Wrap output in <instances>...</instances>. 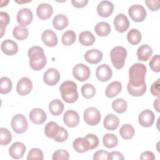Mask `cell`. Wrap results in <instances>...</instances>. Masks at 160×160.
<instances>
[{"label": "cell", "instance_id": "obj_1", "mask_svg": "<svg viewBox=\"0 0 160 160\" xmlns=\"http://www.w3.org/2000/svg\"><path fill=\"white\" fill-rule=\"evenodd\" d=\"M28 54L29 58V65L33 70L40 71L45 66L46 58L41 47L38 46L31 47Z\"/></svg>", "mask_w": 160, "mask_h": 160}, {"label": "cell", "instance_id": "obj_31", "mask_svg": "<svg viewBox=\"0 0 160 160\" xmlns=\"http://www.w3.org/2000/svg\"><path fill=\"white\" fill-rule=\"evenodd\" d=\"M59 129V126L56 122L50 121L46 125L44 128V132L48 138L54 139L58 132Z\"/></svg>", "mask_w": 160, "mask_h": 160}, {"label": "cell", "instance_id": "obj_45", "mask_svg": "<svg viewBox=\"0 0 160 160\" xmlns=\"http://www.w3.org/2000/svg\"><path fill=\"white\" fill-rule=\"evenodd\" d=\"M149 67L154 72H159L160 71V56L159 54L154 56L151 59L149 63Z\"/></svg>", "mask_w": 160, "mask_h": 160}, {"label": "cell", "instance_id": "obj_7", "mask_svg": "<svg viewBox=\"0 0 160 160\" xmlns=\"http://www.w3.org/2000/svg\"><path fill=\"white\" fill-rule=\"evenodd\" d=\"M128 14L131 18L137 22L143 21L146 17V9L140 4L131 6L128 9Z\"/></svg>", "mask_w": 160, "mask_h": 160}, {"label": "cell", "instance_id": "obj_9", "mask_svg": "<svg viewBox=\"0 0 160 160\" xmlns=\"http://www.w3.org/2000/svg\"><path fill=\"white\" fill-rule=\"evenodd\" d=\"M33 14L29 8H22L17 14L16 19L20 26H26L29 25L32 21Z\"/></svg>", "mask_w": 160, "mask_h": 160}, {"label": "cell", "instance_id": "obj_19", "mask_svg": "<svg viewBox=\"0 0 160 160\" xmlns=\"http://www.w3.org/2000/svg\"><path fill=\"white\" fill-rule=\"evenodd\" d=\"M46 112L41 108H34L29 112V119L36 124H41L46 119Z\"/></svg>", "mask_w": 160, "mask_h": 160}, {"label": "cell", "instance_id": "obj_23", "mask_svg": "<svg viewBox=\"0 0 160 160\" xmlns=\"http://www.w3.org/2000/svg\"><path fill=\"white\" fill-rule=\"evenodd\" d=\"M122 85L119 81H115L110 83L106 88L105 94L108 98H112L116 96L121 91Z\"/></svg>", "mask_w": 160, "mask_h": 160}, {"label": "cell", "instance_id": "obj_22", "mask_svg": "<svg viewBox=\"0 0 160 160\" xmlns=\"http://www.w3.org/2000/svg\"><path fill=\"white\" fill-rule=\"evenodd\" d=\"M84 57L88 62L95 64H98L102 60V53L98 49H92L86 51Z\"/></svg>", "mask_w": 160, "mask_h": 160}, {"label": "cell", "instance_id": "obj_30", "mask_svg": "<svg viewBox=\"0 0 160 160\" xmlns=\"http://www.w3.org/2000/svg\"><path fill=\"white\" fill-rule=\"evenodd\" d=\"M94 31L98 36L104 37L108 36L111 32V27L109 23L102 21L96 24Z\"/></svg>", "mask_w": 160, "mask_h": 160}, {"label": "cell", "instance_id": "obj_24", "mask_svg": "<svg viewBox=\"0 0 160 160\" xmlns=\"http://www.w3.org/2000/svg\"><path fill=\"white\" fill-rule=\"evenodd\" d=\"M119 123V118L116 115L113 114H109L105 117L103 125L106 129L113 131L118 127Z\"/></svg>", "mask_w": 160, "mask_h": 160}, {"label": "cell", "instance_id": "obj_33", "mask_svg": "<svg viewBox=\"0 0 160 160\" xmlns=\"http://www.w3.org/2000/svg\"><path fill=\"white\" fill-rule=\"evenodd\" d=\"M120 136L124 139H130L134 135V129L132 125L125 124L122 125L119 129Z\"/></svg>", "mask_w": 160, "mask_h": 160}, {"label": "cell", "instance_id": "obj_25", "mask_svg": "<svg viewBox=\"0 0 160 160\" xmlns=\"http://www.w3.org/2000/svg\"><path fill=\"white\" fill-rule=\"evenodd\" d=\"M152 54V49L151 46L148 44H143L139 47L137 50V56L139 61H148Z\"/></svg>", "mask_w": 160, "mask_h": 160}, {"label": "cell", "instance_id": "obj_52", "mask_svg": "<svg viewBox=\"0 0 160 160\" xmlns=\"http://www.w3.org/2000/svg\"><path fill=\"white\" fill-rule=\"evenodd\" d=\"M140 159H148V160H154L155 159V156L154 153L151 151H146L142 152L140 156Z\"/></svg>", "mask_w": 160, "mask_h": 160}, {"label": "cell", "instance_id": "obj_20", "mask_svg": "<svg viewBox=\"0 0 160 160\" xmlns=\"http://www.w3.org/2000/svg\"><path fill=\"white\" fill-rule=\"evenodd\" d=\"M43 43L48 47H54L58 44V37L56 33L50 29L45 30L41 36Z\"/></svg>", "mask_w": 160, "mask_h": 160}, {"label": "cell", "instance_id": "obj_12", "mask_svg": "<svg viewBox=\"0 0 160 160\" xmlns=\"http://www.w3.org/2000/svg\"><path fill=\"white\" fill-rule=\"evenodd\" d=\"M96 76L98 79L100 81H108L111 78L112 76V71L108 65L102 64L97 67L96 70Z\"/></svg>", "mask_w": 160, "mask_h": 160}, {"label": "cell", "instance_id": "obj_51", "mask_svg": "<svg viewBox=\"0 0 160 160\" xmlns=\"http://www.w3.org/2000/svg\"><path fill=\"white\" fill-rule=\"evenodd\" d=\"M108 159L109 160H123L124 159V158L122 154L120 152L112 151L108 153Z\"/></svg>", "mask_w": 160, "mask_h": 160}, {"label": "cell", "instance_id": "obj_36", "mask_svg": "<svg viewBox=\"0 0 160 160\" xmlns=\"http://www.w3.org/2000/svg\"><path fill=\"white\" fill-rule=\"evenodd\" d=\"M127 90L128 93L132 96H141L143 95L146 91V84L145 82L139 87H133L128 83L127 84Z\"/></svg>", "mask_w": 160, "mask_h": 160}, {"label": "cell", "instance_id": "obj_42", "mask_svg": "<svg viewBox=\"0 0 160 160\" xmlns=\"http://www.w3.org/2000/svg\"><path fill=\"white\" fill-rule=\"evenodd\" d=\"M10 21L9 14L6 12H0V26H1V38H2L5 32L6 26L8 25Z\"/></svg>", "mask_w": 160, "mask_h": 160}, {"label": "cell", "instance_id": "obj_32", "mask_svg": "<svg viewBox=\"0 0 160 160\" xmlns=\"http://www.w3.org/2000/svg\"><path fill=\"white\" fill-rule=\"evenodd\" d=\"M12 35L16 39L21 41L28 37L29 31L25 26H17L13 29Z\"/></svg>", "mask_w": 160, "mask_h": 160}, {"label": "cell", "instance_id": "obj_2", "mask_svg": "<svg viewBox=\"0 0 160 160\" xmlns=\"http://www.w3.org/2000/svg\"><path fill=\"white\" fill-rule=\"evenodd\" d=\"M146 66L141 63L134 64L129 70V84L133 87H139L145 83Z\"/></svg>", "mask_w": 160, "mask_h": 160}, {"label": "cell", "instance_id": "obj_5", "mask_svg": "<svg viewBox=\"0 0 160 160\" xmlns=\"http://www.w3.org/2000/svg\"><path fill=\"white\" fill-rule=\"evenodd\" d=\"M11 125L13 131L17 134L24 133L28 127L25 116L21 114H17L12 118Z\"/></svg>", "mask_w": 160, "mask_h": 160}, {"label": "cell", "instance_id": "obj_27", "mask_svg": "<svg viewBox=\"0 0 160 160\" xmlns=\"http://www.w3.org/2000/svg\"><path fill=\"white\" fill-rule=\"evenodd\" d=\"M69 23L68 18L62 14L56 15L52 20V25L54 28L58 30H62L66 28Z\"/></svg>", "mask_w": 160, "mask_h": 160}, {"label": "cell", "instance_id": "obj_40", "mask_svg": "<svg viewBox=\"0 0 160 160\" xmlns=\"http://www.w3.org/2000/svg\"><path fill=\"white\" fill-rule=\"evenodd\" d=\"M81 93L82 96L85 98L90 99L94 96L96 94V89L92 84L86 83L82 86Z\"/></svg>", "mask_w": 160, "mask_h": 160}, {"label": "cell", "instance_id": "obj_37", "mask_svg": "<svg viewBox=\"0 0 160 160\" xmlns=\"http://www.w3.org/2000/svg\"><path fill=\"white\" fill-rule=\"evenodd\" d=\"M112 107L114 111L118 113L124 112L128 108L126 101L122 98H118L115 99L112 102Z\"/></svg>", "mask_w": 160, "mask_h": 160}, {"label": "cell", "instance_id": "obj_18", "mask_svg": "<svg viewBox=\"0 0 160 160\" xmlns=\"http://www.w3.org/2000/svg\"><path fill=\"white\" fill-rule=\"evenodd\" d=\"M53 13L52 7L48 3H42L39 4L36 9L38 17L42 20L49 19Z\"/></svg>", "mask_w": 160, "mask_h": 160}, {"label": "cell", "instance_id": "obj_13", "mask_svg": "<svg viewBox=\"0 0 160 160\" xmlns=\"http://www.w3.org/2000/svg\"><path fill=\"white\" fill-rule=\"evenodd\" d=\"M155 119V115L154 112L149 110L146 109L142 111L139 115L138 121L140 125L143 127L148 128L152 125Z\"/></svg>", "mask_w": 160, "mask_h": 160}, {"label": "cell", "instance_id": "obj_38", "mask_svg": "<svg viewBox=\"0 0 160 160\" xmlns=\"http://www.w3.org/2000/svg\"><path fill=\"white\" fill-rule=\"evenodd\" d=\"M76 33L71 30H68L63 33L62 36V42L64 45L69 46L72 45L76 41Z\"/></svg>", "mask_w": 160, "mask_h": 160}, {"label": "cell", "instance_id": "obj_10", "mask_svg": "<svg viewBox=\"0 0 160 160\" xmlns=\"http://www.w3.org/2000/svg\"><path fill=\"white\" fill-rule=\"evenodd\" d=\"M60 79V74L59 71L53 68L48 69L43 75L44 82L48 86L56 85Z\"/></svg>", "mask_w": 160, "mask_h": 160}, {"label": "cell", "instance_id": "obj_29", "mask_svg": "<svg viewBox=\"0 0 160 160\" xmlns=\"http://www.w3.org/2000/svg\"><path fill=\"white\" fill-rule=\"evenodd\" d=\"M79 41L82 45L89 46L94 43L95 37L90 31H84L79 34Z\"/></svg>", "mask_w": 160, "mask_h": 160}, {"label": "cell", "instance_id": "obj_39", "mask_svg": "<svg viewBox=\"0 0 160 160\" xmlns=\"http://www.w3.org/2000/svg\"><path fill=\"white\" fill-rule=\"evenodd\" d=\"M12 87L11 80L7 77H2L0 79V92L1 94L9 93Z\"/></svg>", "mask_w": 160, "mask_h": 160}, {"label": "cell", "instance_id": "obj_21", "mask_svg": "<svg viewBox=\"0 0 160 160\" xmlns=\"http://www.w3.org/2000/svg\"><path fill=\"white\" fill-rule=\"evenodd\" d=\"M1 49L2 51L8 56H13L18 51V44L11 39L3 41L1 45Z\"/></svg>", "mask_w": 160, "mask_h": 160}, {"label": "cell", "instance_id": "obj_41", "mask_svg": "<svg viewBox=\"0 0 160 160\" xmlns=\"http://www.w3.org/2000/svg\"><path fill=\"white\" fill-rule=\"evenodd\" d=\"M1 132V139H0V144L2 146L8 145L12 140V135L10 131L5 128H0Z\"/></svg>", "mask_w": 160, "mask_h": 160}, {"label": "cell", "instance_id": "obj_44", "mask_svg": "<svg viewBox=\"0 0 160 160\" xmlns=\"http://www.w3.org/2000/svg\"><path fill=\"white\" fill-rule=\"evenodd\" d=\"M69 158V154L65 149H58L56 151L52 157L53 160H68Z\"/></svg>", "mask_w": 160, "mask_h": 160}, {"label": "cell", "instance_id": "obj_47", "mask_svg": "<svg viewBox=\"0 0 160 160\" xmlns=\"http://www.w3.org/2000/svg\"><path fill=\"white\" fill-rule=\"evenodd\" d=\"M68 138V132L66 129L62 127H59V129L56 136L54 138V140L57 142H64Z\"/></svg>", "mask_w": 160, "mask_h": 160}, {"label": "cell", "instance_id": "obj_35", "mask_svg": "<svg viewBox=\"0 0 160 160\" xmlns=\"http://www.w3.org/2000/svg\"><path fill=\"white\" fill-rule=\"evenodd\" d=\"M102 142L104 146L108 148L116 147L118 143L117 136L114 134H106L102 138Z\"/></svg>", "mask_w": 160, "mask_h": 160}, {"label": "cell", "instance_id": "obj_8", "mask_svg": "<svg viewBox=\"0 0 160 160\" xmlns=\"http://www.w3.org/2000/svg\"><path fill=\"white\" fill-rule=\"evenodd\" d=\"M73 76L79 81H86L90 76L91 71L88 66L82 63L75 65L72 69Z\"/></svg>", "mask_w": 160, "mask_h": 160}, {"label": "cell", "instance_id": "obj_3", "mask_svg": "<svg viewBox=\"0 0 160 160\" xmlns=\"http://www.w3.org/2000/svg\"><path fill=\"white\" fill-rule=\"evenodd\" d=\"M62 99L68 103L76 102L79 97L76 84L72 81H64L59 87Z\"/></svg>", "mask_w": 160, "mask_h": 160}, {"label": "cell", "instance_id": "obj_34", "mask_svg": "<svg viewBox=\"0 0 160 160\" xmlns=\"http://www.w3.org/2000/svg\"><path fill=\"white\" fill-rule=\"evenodd\" d=\"M127 39L132 45H136L141 40V34L136 29H131L127 34Z\"/></svg>", "mask_w": 160, "mask_h": 160}, {"label": "cell", "instance_id": "obj_4", "mask_svg": "<svg viewBox=\"0 0 160 160\" xmlns=\"http://www.w3.org/2000/svg\"><path fill=\"white\" fill-rule=\"evenodd\" d=\"M127 51L122 46H116L112 49L110 52L111 62L117 69H120L124 66Z\"/></svg>", "mask_w": 160, "mask_h": 160}, {"label": "cell", "instance_id": "obj_54", "mask_svg": "<svg viewBox=\"0 0 160 160\" xmlns=\"http://www.w3.org/2000/svg\"><path fill=\"white\" fill-rule=\"evenodd\" d=\"M153 105H154V109L158 112H160V109H159V98H158L154 100Z\"/></svg>", "mask_w": 160, "mask_h": 160}, {"label": "cell", "instance_id": "obj_16", "mask_svg": "<svg viewBox=\"0 0 160 160\" xmlns=\"http://www.w3.org/2000/svg\"><path fill=\"white\" fill-rule=\"evenodd\" d=\"M26 152L25 145L21 142H14L9 148V154L13 159H18L23 157Z\"/></svg>", "mask_w": 160, "mask_h": 160}, {"label": "cell", "instance_id": "obj_46", "mask_svg": "<svg viewBox=\"0 0 160 160\" xmlns=\"http://www.w3.org/2000/svg\"><path fill=\"white\" fill-rule=\"evenodd\" d=\"M89 146V149H93L97 148L99 145V138L98 136L94 134H88L84 137Z\"/></svg>", "mask_w": 160, "mask_h": 160}, {"label": "cell", "instance_id": "obj_43", "mask_svg": "<svg viewBox=\"0 0 160 160\" xmlns=\"http://www.w3.org/2000/svg\"><path fill=\"white\" fill-rule=\"evenodd\" d=\"M44 159V155L42 151L39 148H32L31 149L27 156V159H40L42 160Z\"/></svg>", "mask_w": 160, "mask_h": 160}, {"label": "cell", "instance_id": "obj_17", "mask_svg": "<svg viewBox=\"0 0 160 160\" xmlns=\"http://www.w3.org/2000/svg\"><path fill=\"white\" fill-rule=\"evenodd\" d=\"M63 121L69 128L76 127L79 122V114L74 110H68L63 116Z\"/></svg>", "mask_w": 160, "mask_h": 160}, {"label": "cell", "instance_id": "obj_28", "mask_svg": "<svg viewBox=\"0 0 160 160\" xmlns=\"http://www.w3.org/2000/svg\"><path fill=\"white\" fill-rule=\"evenodd\" d=\"M64 108L63 102L59 99H54L51 101L49 104V110L54 116L60 115Z\"/></svg>", "mask_w": 160, "mask_h": 160}, {"label": "cell", "instance_id": "obj_50", "mask_svg": "<svg viewBox=\"0 0 160 160\" xmlns=\"http://www.w3.org/2000/svg\"><path fill=\"white\" fill-rule=\"evenodd\" d=\"M159 80L160 79L158 78L154 82L152 83V84L151 86V94L154 96H157L158 98H159Z\"/></svg>", "mask_w": 160, "mask_h": 160}, {"label": "cell", "instance_id": "obj_14", "mask_svg": "<svg viewBox=\"0 0 160 160\" xmlns=\"http://www.w3.org/2000/svg\"><path fill=\"white\" fill-rule=\"evenodd\" d=\"M114 10L113 4L109 1H102L97 6V12L99 16L108 18L111 15Z\"/></svg>", "mask_w": 160, "mask_h": 160}, {"label": "cell", "instance_id": "obj_49", "mask_svg": "<svg viewBox=\"0 0 160 160\" xmlns=\"http://www.w3.org/2000/svg\"><path fill=\"white\" fill-rule=\"evenodd\" d=\"M108 152L106 151H104L103 149L99 150L96 151L93 156V159L94 160H107L108 156Z\"/></svg>", "mask_w": 160, "mask_h": 160}, {"label": "cell", "instance_id": "obj_11", "mask_svg": "<svg viewBox=\"0 0 160 160\" xmlns=\"http://www.w3.org/2000/svg\"><path fill=\"white\" fill-rule=\"evenodd\" d=\"M32 89V83L29 78L24 77L21 78L16 86V91L21 96H26L30 93Z\"/></svg>", "mask_w": 160, "mask_h": 160}, {"label": "cell", "instance_id": "obj_6", "mask_svg": "<svg viewBox=\"0 0 160 160\" xmlns=\"http://www.w3.org/2000/svg\"><path fill=\"white\" fill-rule=\"evenodd\" d=\"M101 118L100 112L94 107L88 108L84 112V121L90 126H95L99 124Z\"/></svg>", "mask_w": 160, "mask_h": 160}, {"label": "cell", "instance_id": "obj_26", "mask_svg": "<svg viewBox=\"0 0 160 160\" xmlns=\"http://www.w3.org/2000/svg\"><path fill=\"white\" fill-rule=\"evenodd\" d=\"M74 149L79 153L88 151L89 149V143L85 138H78L72 142Z\"/></svg>", "mask_w": 160, "mask_h": 160}, {"label": "cell", "instance_id": "obj_15", "mask_svg": "<svg viewBox=\"0 0 160 160\" xmlns=\"http://www.w3.org/2000/svg\"><path fill=\"white\" fill-rule=\"evenodd\" d=\"M114 25L118 32H124L129 28V21L126 15L119 14L114 18Z\"/></svg>", "mask_w": 160, "mask_h": 160}, {"label": "cell", "instance_id": "obj_48", "mask_svg": "<svg viewBox=\"0 0 160 160\" xmlns=\"http://www.w3.org/2000/svg\"><path fill=\"white\" fill-rule=\"evenodd\" d=\"M145 2L151 11H158L160 8V0H146Z\"/></svg>", "mask_w": 160, "mask_h": 160}, {"label": "cell", "instance_id": "obj_53", "mask_svg": "<svg viewBox=\"0 0 160 160\" xmlns=\"http://www.w3.org/2000/svg\"><path fill=\"white\" fill-rule=\"evenodd\" d=\"M88 2V0H72L71 3L76 8H81L84 7Z\"/></svg>", "mask_w": 160, "mask_h": 160}]
</instances>
